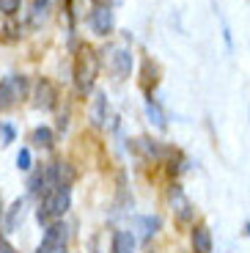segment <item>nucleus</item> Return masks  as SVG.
<instances>
[{"instance_id":"39448f33","label":"nucleus","mask_w":250,"mask_h":253,"mask_svg":"<svg viewBox=\"0 0 250 253\" xmlns=\"http://www.w3.org/2000/svg\"><path fill=\"white\" fill-rule=\"evenodd\" d=\"M110 69L113 75H116V80H126L132 72V52L126 50V47H116V50H110Z\"/></svg>"},{"instance_id":"7ed1b4c3","label":"nucleus","mask_w":250,"mask_h":253,"mask_svg":"<svg viewBox=\"0 0 250 253\" xmlns=\"http://www.w3.org/2000/svg\"><path fill=\"white\" fill-rule=\"evenodd\" d=\"M28 94V77L25 75H8L0 80V110L11 108L17 99H25Z\"/></svg>"},{"instance_id":"f8f14e48","label":"nucleus","mask_w":250,"mask_h":253,"mask_svg":"<svg viewBox=\"0 0 250 253\" xmlns=\"http://www.w3.org/2000/svg\"><path fill=\"white\" fill-rule=\"evenodd\" d=\"M107 110H110V105H107V96H105V94H96L94 108H91V121H94V126H105Z\"/></svg>"},{"instance_id":"0eeeda50","label":"nucleus","mask_w":250,"mask_h":253,"mask_svg":"<svg viewBox=\"0 0 250 253\" xmlns=\"http://www.w3.org/2000/svg\"><path fill=\"white\" fill-rule=\"evenodd\" d=\"M113 25H116V19H113V11L107 6H96L94 11H91V28H94V33L107 36V33L113 31Z\"/></svg>"},{"instance_id":"aec40b11","label":"nucleus","mask_w":250,"mask_h":253,"mask_svg":"<svg viewBox=\"0 0 250 253\" xmlns=\"http://www.w3.org/2000/svg\"><path fill=\"white\" fill-rule=\"evenodd\" d=\"M17 168H19V171H31V152H28V149H19Z\"/></svg>"},{"instance_id":"f03ea898","label":"nucleus","mask_w":250,"mask_h":253,"mask_svg":"<svg viewBox=\"0 0 250 253\" xmlns=\"http://www.w3.org/2000/svg\"><path fill=\"white\" fill-rule=\"evenodd\" d=\"M69 204H72L69 187L50 190V193L42 198L39 209H36V220L39 223H50V220H55V217H63V215H66V209H69Z\"/></svg>"},{"instance_id":"2eb2a0df","label":"nucleus","mask_w":250,"mask_h":253,"mask_svg":"<svg viewBox=\"0 0 250 253\" xmlns=\"http://www.w3.org/2000/svg\"><path fill=\"white\" fill-rule=\"evenodd\" d=\"M132 226L140 231V237H143V240H149V237L157 234V228H160V217H135V220H132Z\"/></svg>"},{"instance_id":"9b49d317","label":"nucleus","mask_w":250,"mask_h":253,"mask_svg":"<svg viewBox=\"0 0 250 253\" xmlns=\"http://www.w3.org/2000/svg\"><path fill=\"white\" fill-rule=\"evenodd\" d=\"M110 251L113 253H135V234L132 231H116Z\"/></svg>"},{"instance_id":"a211bd4d","label":"nucleus","mask_w":250,"mask_h":253,"mask_svg":"<svg viewBox=\"0 0 250 253\" xmlns=\"http://www.w3.org/2000/svg\"><path fill=\"white\" fill-rule=\"evenodd\" d=\"M138 149H143V154H149V157H160V146H157V140H138Z\"/></svg>"},{"instance_id":"4be33fe9","label":"nucleus","mask_w":250,"mask_h":253,"mask_svg":"<svg viewBox=\"0 0 250 253\" xmlns=\"http://www.w3.org/2000/svg\"><path fill=\"white\" fill-rule=\"evenodd\" d=\"M0 253H17V248H14V245H8L6 240H0Z\"/></svg>"},{"instance_id":"423d86ee","label":"nucleus","mask_w":250,"mask_h":253,"mask_svg":"<svg viewBox=\"0 0 250 253\" xmlns=\"http://www.w3.org/2000/svg\"><path fill=\"white\" fill-rule=\"evenodd\" d=\"M36 99H33V105H36L39 110H52L55 108V99H58V91H55V85H52L47 77H42V80L36 83Z\"/></svg>"},{"instance_id":"412c9836","label":"nucleus","mask_w":250,"mask_h":253,"mask_svg":"<svg viewBox=\"0 0 250 253\" xmlns=\"http://www.w3.org/2000/svg\"><path fill=\"white\" fill-rule=\"evenodd\" d=\"M0 132H3V138H6V143H8V140H11V138H14V129H11V126H8V124H3V126H0Z\"/></svg>"},{"instance_id":"6ab92c4d","label":"nucleus","mask_w":250,"mask_h":253,"mask_svg":"<svg viewBox=\"0 0 250 253\" xmlns=\"http://www.w3.org/2000/svg\"><path fill=\"white\" fill-rule=\"evenodd\" d=\"M19 6H22V0H0V11L6 14V17L17 14V11H19Z\"/></svg>"},{"instance_id":"9d476101","label":"nucleus","mask_w":250,"mask_h":253,"mask_svg":"<svg viewBox=\"0 0 250 253\" xmlns=\"http://www.w3.org/2000/svg\"><path fill=\"white\" fill-rule=\"evenodd\" d=\"M193 248H195V253H212V231L207 226L193 228Z\"/></svg>"},{"instance_id":"1a4fd4ad","label":"nucleus","mask_w":250,"mask_h":253,"mask_svg":"<svg viewBox=\"0 0 250 253\" xmlns=\"http://www.w3.org/2000/svg\"><path fill=\"white\" fill-rule=\"evenodd\" d=\"M22 220H25V198H17L6 212V231H17Z\"/></svg>"},{"instance_id":"dca6fc26","label":"nucleus","mask_w":250,"mask_h":253,"mask_svg":"<svg viewBox=\"0 0 250 253\" xmlns=\"http://www.w3.org/2000/svg\"><path fill=\"white\" fill-rule=\"evenodd\" d=\"M52 0H33V11H31V25L39 28L47 19V11H50Z\"/></svg>"},{"instance_id":"f3484780","label":"nucleus","mask_w":250,"mask_h":253,"mask_svg":"<svg viewBox=\"0 0 250 253\" xmlns=\"http://www.w3.org/2000/svg\"><path fill=\"white\" fill-rule=\"evenodd\" d=\"M31 140L39 146V149H52V143H55L50 126H36V129H33V135H31Z\"/></svg>"},{"instance_id":"f257e3e1","label":"nucleus","mask_w":250,"mask_h":253,"mask_svg":"<svg viewBox=\"0 0 250 253\" xmlns=\"http://www.w3.org/2000/svg\"><path fill=\"white\" fill-rule=\"evenodd\" d=\"M96 72H99V58H96V52L88 44H83L75 55V88H77V94H83V96L91 94V88H94V83H96Z\"/></svg>"},{"instance_id":"4468645a","label":"nucleus","mask_w":250,"mask_h":253,"mask_svg":"<svg viewBox=\"0 0 250 253\" xmlns=\"http://www.w3.org/2000/svg\"><path fill=\"white\" fill-rule=\"evenodd\" d=\"M146 116H149V121L157 126V129H165V126H168V119H165L163 108H160V105L151 99V96L146 99Z\"/></svg>"},{"instance_id":"5701e85b","label":"nucleus","mask_w":250,"mask_h":253,"mask_svg":"<svg viewBox=\"0 0 250 253\" xmlns=\"http://www.w3.org/2000/svg\"><path fill=\"white\" fill-rule=\"evenodd\" d=\"M248 231H250V223H248Z\"/></svg>"},{"instance_id":"20e7f679","label":"nucleus","mask_w":250,"mask_h":253,"mask_svg":"<svg viewBox=\"0 0 250 253\" xmlns=\"http://www.w3.org/2000/svg\"><path fill=\"white\" fill-rule=\"evenodd\" d=\"M39 253H66V226L63 223H50L44 234Z\"/></svg>"},{"instance_id":"ddd939ff","label":"nucleus","mask_w":250,"mask_h":253,"mask_svg":"<svg viewBox=\"0 0 250 253\" xmlns=\"http://www.w3.org/2000/svg\"><path fill=\"white\" fill-rule=\"evenodd\" d=\"M52 173H55V184L58 187H69L72 182H75V171H72L69 163H52Z\"/></svg>"},{"instance_id":"6e6552de","label":"nucleus","mask_w":250,"mask_h":253,"mask_svg":"<svg viewBox=\"0 0 250 253\" xmlns=\"http://www.w3.org/2000/svg\"><path fill=\"white\" fill-rule=\"evenodd\" d=\"M170 204H173V209H176V215H179L181 223H187L190 217H193V204L187 201V196H184V190H181L179 184L170 187Z\"/></svg>"}]
</instances>
